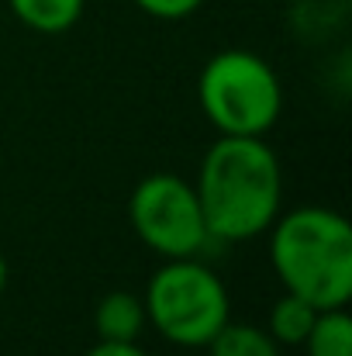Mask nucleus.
I'll return each mask as SVG.
<instances>
[{
  "label": "nucleus",
  "mask_w": 352,
  "mask_h": 356,
  "mask_svg": "<svg viewBox=\"0 0 352 356\" xmlns=\"http://www.w3.org/2000/svg\"><path fill=\"white\" fill-rule=\"evenodd\" d=\"M97 336L108 343H135L145 329V305L128 291H111L94 312Z\"/></svg>",
  "instance_id": "nucleus-6"
},
{
  "label": "nucleus",
  "mask_w": 352,
  "mask_h": 356,
  "mask_svg": "<svg viewBox=\"0 0 352 356\" xmlns=\"http://www.w3.org/2000/svg\"><path fill=\"white\" fill-rule=\"evenodd\" d=\"M87 356H149V353L138 350L135 343H108V339H101L94 350H87Z\"/></svg>",
  "instance_id": "nucleus-12"
},
{
  "label": "nucleus",
  "mask_w": 352,
  "mask_h": 356,
  "mask_svg": "<svg viewBox=\"0 0 352 356\" xmlns=\"http://www.w3.org/2000/svg\"><path fill=\"white\" fill-rule=\"evenodd\" d=\"M315 318H318V308H315L311 301H304V298H297V294L287 291V294L269 308V325H266V332L273 336L276 346H304V339H308Z\"/></svg>",
  "instance_id": "nucleus-8"
},
{
  "label": "nucleus",
  "mask_w": 352,
  "mask_h": 356,
  "mask_svg": "<svg viewBox=\"0 0 352 356\" xmlns=\"http://www.w3.org/2000/svg\"><path fill=\"white\" fill-rule=\"evenodd\" d=\"M145 325L173 346H208L232 318L225 280L197 256L166 259L145 287Z\"/></svg>",
  "instance_id": "nucleus-3"
},
{
  "label": "nucleus",
  "mask_w": 352,
  "mask_h": 356,
  "mask_svg": "<svg viewBox=\"0 0 352 356\" xmlns=\"http://www.w3.org/2000/svg\"><path fill=\"white\" fill-rule=\"evenodd\" d=\"M7 3L24 28L42 31V35L69 31L83 17V7H87V0H7Z\"/></svg>",
  "instance_id": "nucleus-7"
},
{
  "label": "nucleus",
  "mask_w": 352,
  "mask_h": 356,
  "mask_svg": "<svg viewBox=\"0 0 352 356\" xmlns=\"http://www.w3.org/2000/svg\"><path fill=\"white\" fill-rule=\"evenodd\" d=\"M269 263L283 291L318 312L352 298V225L332 208H294L269 225Z\"/></svg>",
  "instance_id": "nucleus-2"
},
{
  "label": "nucleus",
  "mask_w": 352,
  "mask_h": 356,
  "mask_svg": "<svg viewBox=\"0 0 352 356\" xmlns=\"http://www.w3.org/2000/svg\"><path fill=\"white\" fill-rule=\"evenodd\" d=\"M204 118L221 135L266 138L283 111V87L273 66L245 49H225L208 59L197 80Z\"/></svg>",
  "instance_id": "nucleus-4"
},
{
  "label": "nucleus",
  "mask_w": 352,
  "mask_h": 356,
  "mask_svg": "<svg viewBox=\"0 0 352 356\" xmlns=\"http://www.w3.org/2000/svg\"><path fill=\"white\" fill-rule=\"evenodd\" d=\"M308 356H352V322L346 308H325L318 312L308 339Z\"/></svg>",
  "instance_id": "nucleus-10"
},
{
  "label": "nucleus",
  "mask_w": 352,
  "mask_h": 356,
  "mask_svg": "<svg viewBox=\"0 0 352 356\" xmlns=\"http://www.w3.org/2000/svg\"><path fill=\"white\" fill-rule=\"evenodd\" d=\"M208 353L211 356H280V346L273 343V336H269L266 329L228 318V322L211 336Z\"/></svg>",
  "instance_id": "nucleus-9"
},
{
  "label": "nucleus",
  "mask_w": 352,
  "mask_h": 356,
  "mask_svg": "<svg viewBox=\"0 0 352 356\" xmlns=\"http://www.w3.org/2000/svg\"><path fill=\"white\" fill-rule=\"evenodd\" d=\"M135 3L159 21H180V17H190L204 0H135Z\"/></svg>",
  "instance_id": "nucleus-11"
},
{
  "label": "nucleus",
  "mask_w": 352,
  "mask_h": 356,
  "mask_svg": "<svg viewBox=\"0 0 352 356\" xmlns=\"http://www.w3.org/2000/svg\"><path fill=\"white\" fill-rule=\"evenodd\" d=\"M128 218L135 236L166 259L201 256L211 242L194 184L176 173H152L138 180L128 201Z\"/></svg>",
  "instance_id": "nucleus-5"
},
{
  "label": "nucleus",
  "mask_w": 352,
  "mask_h": 356,
  "mask_svg": "<svg viewBox=\"0 0 352 356\" xmlns=\"http://www.w3.org/2000/svg\"><path fill=\"white\" fill-rule=\"evenodd\" d=\"M3 287H7V259L0 256V294H3Z\"/></svg>",
  "instance_id": "nucleus-13"
},
{
  "label": "nucleus",
  "mask_w": 352,
  "mask_h": 356,
  "mask_svg": "<svg viewBox=\"0 0 352 356\" xmlns=\"http://www.w3.org/2000/svg\"><path fill=\"white\" fill-rule=\"evenodd\" d=\"M197 201L208 236L218 242H249L269 232L283 204V173L266 138L221 135L201 159Z\"/></svg>",
  "instance_id": "nucleus-1"
}]
</instances>
